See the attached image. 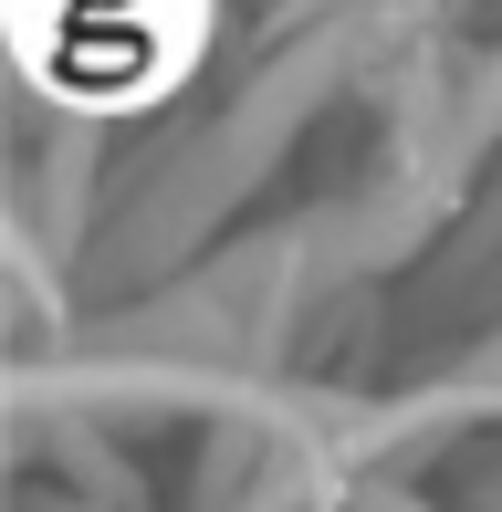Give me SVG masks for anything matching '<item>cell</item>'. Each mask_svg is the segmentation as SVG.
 Wrapping results in <instances>:
<instances>
[{"instance_id": "6da1fadb", "label": "cell", "mask_w": 502, "mask_h": 512, "mask_svg": "<svg viewBox=\"0 0 502 512\" xmlns=\"http://www.w3.org/2000/svg\"><path fill=\"white\" fill-rule=\"evenodd\" d=\"M367 512H429V502H408V492H367Z\"/></svg>"}]
</instances>
